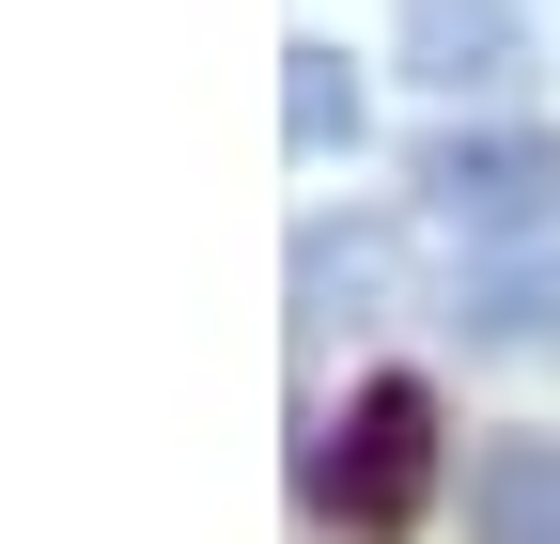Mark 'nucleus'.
I'll return each instance as SVG.
<instances>
[{"label":"nucleus","instance_id":"nucleus-4","mask_svg":"<svg viewBox=\"0 0 560 544\" xmlns=\"http://www.w3.org/2000/svg\"><path fill=\"white\" fill-rule=\"evenodd\" d=\"M389 281H405V249H389L374 218H312V234H296V327H374Z\"/></svg>","mask_w":560,"mask_h":544},{"label":"nucleus","instance_id":"nucleus-6","mask_svg":"<svg viewBox=\"0 0 560 544\" xmlns=\"http://www.w3.org/2000/svg\"><path fill=\"white\" fill-rule=\"evenodd\" d=\"M514 0H405V79H436V94H499L514 79Z\"/></svg>","mask_w":560,"mask_h":544},{"label":"nucleus","instance_id":"nucleus-3","mask_svg":"<svg viewBox=\"0 0 560 544\" xmlns=\"http://www.w3.org/2000/svg\"><path fill=\"white\" fill-rule=\"evenodd\" d=\"M452 327H467L482 358H545V343H560V264H545V249H467Z\"/></svg>","mask_w":560,"mask_h":544},{"label":"nucleus","instance_id":"nucleus-2","mask_svg":"<svg viewBox=\"0 0 560 544\" xmlns=\"http://www.w3.org/2000/svg\"><path fill=\"white\" fill-rule=\"evenodd\" d=\"M312 498L359 529V544H405L420 498H436V404H420L405 374H374L359 404H342V451L312 466Z\"/></svg>","mask_w":560,"mask_h":544},{"label":"nucleus","instance_id":"nucleus-1","mask_svg":"<svg viewBox=\"0 0 560 544\" xmlns=\"http://www.w3.org/2000/svg\"><path fill=\"white\" fill-rule=\"evenodd\" d=\"M420 218L452 249H545L560 234V141L545 125H452V141H420Z\"/></svg>","mask_w":560,"mask_h":544},{"label":"nucleus","instance_id":"nucleus-5","mask_svg":"<svg viewBox=\"0 0 560 544\" xmlns=\"http://www.w3.org/2000/svg\"><path fill=\"white\" fill-rule=\"evenodd\" d=\"M467 544H560V436H482L467 451Z\"/></svg>","mask_w":560,"mask_h":544},{"label":"nucleus","instance_id":"nucleus-7","mask_svg":"<svg viewBox=\"0 0 560 544\" xmlns=\"http://www.w3.org/2000/svg\"><path fill=\"white\" fill-rule=\"evenodd\" d=\"M280 141H296V156H342V141H359V79H342V47H280Z\"/></svg>","mask_w":560,"mask_h":544}]
</instances>
